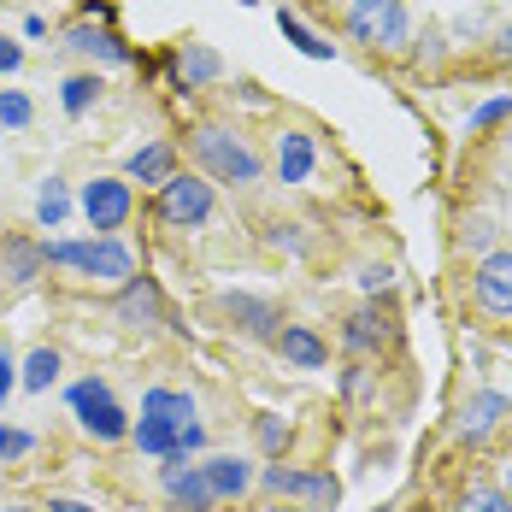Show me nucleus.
Segmentation results:
<instances>
[{
    "label": "nucleus",
    "instance_id": "1",
    "mask_svg": "<svg viewBox=\"0 0 512 512\" xmlns=\"http://www.w3.org/2000/svg\"><path fill=\"white\" fill-rule=\"evenodd\" d=\"M189 154H195V165H201V177L212 189H218V183H230V189L265 183V154H259L242 130H230V124H201V130L189 136Z\"/></svg>",
    "mask_w": 512,
    "mask_h": 512
},
{
    "label": "nucleus",
    "instance_id": "2",
    "mask_svg": "<svg viewBox=\"0 0 512 512\" xmlns=\"http://www.w3.org/2000/svg\"><path fill=\"white\" fill-rule=\"evenodd\" d=\"M42 254H48V265H59V271H77V277L112 283V289L136 277V254H130L118 236H65V242H42Z\"/></svg>",
    "mask_w": 512,
    "mask_h": 512
},
{
    "label": "nucleus",
    "instance_id": "3",
    "mask_svg": "<svg viewBox=\"0 0 512 512\" xmlns=\"http://www.w3.org/2000/svg\"><path fill=\"white\" fill-rule=\"evenodd\" d=\"M65 407L77 418V430L83 436H95V442H130V412L118 407V395H112V383L106 377H77L71 389H65Z\"/></svg>",
    "mask_w": 512,
    "mask_h": 512
},
{
    "label": "nucleus",
    "instance_id": "4",
    "mask_svg": "<svg viewBox=\"0 0 512 512\" xmlns=\"http://www.w3.org/2000/svg\"><path fill=\"white\" fill-rule=\"evenodd\" d=\"M348 36L371 53H401L412 42V12L407 0H348Z\"/></svg>",
    "mask_w": 512,
    "mask_h": 512
},
{
    "label": "nucleus",
    "instance_id": "5",
    "mask_svg": "<svg viewBox=\"0 0 512 512\" xmlns=\"http://www.w3.org/2000/svg\"><path fill=\"white\" fill-rule=\"evenodd\" d=\"M259 489L265 495H277V501H301L307 512H330L342 501V483L330 477V471H318V465H259Z\"/></svg>",
    "mask_w": 512,
    "mask_h": 512
},
{
    "label": "nucleus",
    "instance_id": "6",
    "mask_svg": "<svg viewBox=\"0 0 512 512\" xmlns=\"http://www.w3.org/2000/svg\"><path fill=\"white\" fill-rule=\"evenodd\" d=\"M212 212H218V189L201 171H177L165 189H154V218L165 230H201Z\"/></svg>",
    "mask_w": 512,
    "mask_h": 512
},
{
    "label": "nucleus",
    "instance_id": "7",
    "mask_svg": "<svg viewBox=\"0 0 512 512\" xmlns=\"http://www.w3.org/2000/svg\"><path fill=\"white\" fill-rule=\"evenodd\" d=\"M389 348H401V324H395V312L383 307V301H365L359 312L342 318V354L348 359H383Z\"/></svg>",
    "mask_w": 512,
    "mask_h": 512
},
{
    "label": "nucleus",
    "instance_id": "8",
    "mask_svg": "<svg viewBox=\"0 0 512 512\" xmlns=\"http://www.w3.org/2000/svg\"><path fill=\"white\" fill-rule=\"evenodd\" d=\"M77 212L89 218L95 236H118L130 224V212H136V189L124 183V171L118 177H89L83 195H77Z\"/></svg>",
    "mask_w": 512,
    "mask_h": 512
},
{
    "label": "nucleus",
    "instance_id": "9",
    "mask_svg": "<svg viewBox=\"0 0 512 512\" xmlns=\"http://www.w3.org/2000/svg\"><path fill=\"white\" fill-rule=\"evenodd\" d=\"M507 418H512V395H501V389H471L460 407H454V436H460L465 448H483V442L501 436Z\"/></svg>",
    "mask_w": 512,
    "mask_h": 512
},
{
    "label": "nucleus",
    "instance_id": "10",
    "mask_svg": "<svg viewBox=\"0 0 512 512\" xmlns=\"http://www.w3.org/2000/svg\"><path fill=\"white\" fill-rule=\"evenodd\" d=\"M112 318H118L124 330H136V336L165 330V324H171V312H165V289H159V277H130V283H118Z\"/></svg>",
    "mask_w": 512,
    "mask_h": 512
},
{
    "label": "nucleus",
    "instance_id": "11",
    "mask_svg": "<svg viewBox=\"0 0 512 512\" xmlns=\"http://www.w3.org/2000/svg\"><path fill=\"white\" fill-rule=\"evenodd\" d=\"M218 318H224L236 336H248V342H277V330H283L277 301L248 295V289H224V295H218Z\"/></svg>",
    "mask_w": 512,
    "mask_h": 512
},
{
    "label": "nucleus",
    "instance_id": "12",
    "mask_svg": "<svg viewBox=\"0 0 512 512\" xmlns=\"http://www.w3.org/2000/svg\"><path fill=\"white\" fill-rule=\"evenodd\" d=\"M471 301L489 318H512V248H495L471 265Z\"/></svg>",
    "mask_w": 512,
    "mask_h": 512
},
{
    "label": "nucleus",
    "instance_id": "13",
    "mask_svg": "<svg viewBox=\"0 0 512 512\" xmlns=\"http://www.w3.org/2000/svg\"><path fill=\"white\" fill-rule=\"evenodd\" d=\"M159 489H165V501L177 512H212V489H206V471L201 460H183V454H165L159 460Z\"/></svg>",
    "mask_w": 512,
    "mask_h": 512
},
{
    "label": "nucleus",
    "instance_id": "14",
    "mask_svg": "<svg viewBox=\"0 0 512 512\" xmlns=\"http://www.w3.org/2000/svg\"><path fill=\"white\" fill-rule=\"evenodd\" d=\"M201 471L212 501H248L259 489V465L242 460V454H201Z\"/></svg>",
    "mask_w": 512,
    "mask_h": 512
},
{
    "label": "nucleus",
    "instance_id": "15",
    "mask_svg": "<svg viewBox=\"0 0 512 512\" xmlns=\"http://www.w3.org/2000/svg\"><path fill=\"white\" fill-rule=\"evenodd\" d=\"M271 171H277V183H307L312 171H318V142H312L307 130L283 124L271 136Z\"/></svg>",
    "mask_w": 512,
    "mask_h": 512
},
{
    "label": "nucleus",
    "instance_id": "16",
    "mask_svg": "<svg viewBox=\"0 0 512 512\" xmlns=\"http://www.w3.org/2000/svg\"><path fill=\"white\" fill-rule=\"evenodd\" d=\"M271 348L283 354V365H295V371H324V365H330V342H324L312 324H289V318H283V330H277Z\"/></svg>",
    "mask_w": 512,
    "mask_h": 512
},
{
    "label": "nucleus",
    "instance_id": "17",
    "mask_svg": "<svg viewBox=\"0 0 512 512\" xmlns=\"http://www.w3.org/2000/svg\"><path fill=\"white\" fill-rule=\"evenodd\" d=\"M171 177H177V148H171V142H142L136 154L124 159V183H130V189H136V183H142V189H165Z\"/></svg>",
    "mask_w": 512,
    "mask_h": 512
},
{
    "label": "nucleus",
    "instance_id": "18",
    "mask_svg": "<svg viewBox=\"0 0 512 512\" xmlns=\"http://www.w3.org/2000/svg\"><path fill=\"white\" fill-rule=\"evenodd\" d=\"M42 271H48V254H42L36 236H6V242H0V277H6L12 289H30Z\"/></svg>",
    "mask_w": 512,
    "mask_h": 512
},
{
    "label": "nucleus",
    "instance_id": "19",
    "mask_svg": "<svg viewBox=\"0 0 512 512\" xmlns=\"http://www.w3.org/2000/svg\"><path fill=\"white\" fill-rule=\"evenodd\" d=\"M65 48L89 53V59H106V65H130V59H136V53L124 48V36H118V30H106V24H95V18L71 24V30H65Z\"/></svg>",
    "mask_w": 512,
    "mask_h": 512
},
{
    "label": "nucleus",
    "instance_id": "20",
    "mask_svg": "<svg viewBox=\"0 0 512 512\" xmlns=\"http://www.w3.org/2000/svg\"><path fill=\"white\" fill-rule=\"evenodd\" d=\"M142 418H159V424L183 430V424H201V401H195L189 389H171V383H154V389L142 395Z\"/></svg>",
    "mask_w": 512,
    "mask_h": 512
},
{
    "label": "nucleus",
    "instance_id": "21",
    "mask_svg": "<svg viewBox=\"0 0 512 512\" xmlns=\"http://www.w3.org/2000/svg\"><path fill=\"white\" fill-rule=\"evenodd\" d=\"M177 89H206V83H218L224 77V59L206 48V42H189V48H177Z\"/></svg>",
    "mask_w": 512,
    "mask_h": 512
},
{
    "label": "nucleus",
    "instance_id": "22",
    "mask_svg": "<svg viewBox=\"0 0 512 512\" xmlns=\"http://www.w3.org/2000/svg\"><path fill=\"white\" fill-rule=\"evenodd\" d=\"M59 371H65V359H59V348H30L24 354V365H18V389H30V395H48L53 383H59Z\"/></svg>",
    "mask_w": 512,
    "mask_h": 512
},
{
    "label": "nucleus",
    "instance_id": "23",
    "mask_svg": "<svg viewBox=\"0 0 512 512\" xmlns=\"http://www.w3.org/2000/svg\"><path fill=\"white\" fill-rule=\"evenodd\" d=\"M277 30H283V42H295V53H307V59H330V53H336L307 24V18H301V12H289V6H277Z\"/></svg>",
    "mask_w": 512,
    "mask_h": 512
},
{
    "label": "nucleus",
    "instance_id": "24",
    "mask_svg": "<svg viewBox=\"0 0 512 512\" xmlns=\"http://www.w3.org/2000/svg\"><path fill=\"white\" fill-rule=\"evenodd\" d=\"M101 71H71L65 83H59V106H65V118H83L89 106L101 101Z\"/></svg>",
    "mask_w": 512,
    "mask_h": 512
},
{
    "label": "nucleus",
    "instance_id": "25",
    "mask_svg": "<svg viewBox=\"0 0 512 512\" xmlns=\"http://www.w3.org/2000/svg\"><path fill=\"white\" fill-rule=\"evenodd\" d=\"M71 183H65V177H48V183H42V189H36V224H42V230H59V224H65V218H71Z\"/></svg>",
    "mask_w": 512,
    "mask_h": 512
},
{
    "label": "nucleus",
    "instance_id": "26",
    "mask_svg": "<svg viewBox=\"0 0 512 512\" xmlns=\"http://www.w3.org/2000/svg\"><path fill=\"white\" fill-rule=\"evenodd\" d=\"M289 442H295V424H289L283 412H259L254 418V448L265 454V460H283Z\"/></svg>",
    "mask_w": 512,
    "mask_h": 512
},
{
    "label": "nucleus",
    "instance_id": "27",
    "mask_svg": "<svg viewBox=\"0 0 512 512\" xmlns=\"http://www.w3.org/2000/svg\"><path fill=\"white\" fill-rule=\"evenodd\" d=\"M130 442H136V454H148V460L177 454V430L159 424V418H136V424H130Z\"/></svg>",
    "mask_w": 512,
    "mask_h": 512
},
{
    "label": "nucleus",
    "instance_id": "28",
    "mask_svg": "<svg viewBox=\"0 0 512 512\" xmlns=\"http://www.w3.org/2000/svg\"><path fill=\"white\" fill-rule=\"evenodd\" d=\"M454 512H512L507 489L501 483H489V477H471L460 489V501H454Z\"/></svg>",
    "mask_w": 512,
    "mask_h": 512
},
{
    "label": "nucleus",
    "instance_id": "29",
    "mask_svg": "<svg viewBox=\"0 0 512 512\" xmlns=\"http://www.w3.org/2000/svg\"><path fill=\"white\" fill-rule=\"evenodd\" d=\"M460 248L465 254H495V248H507V242H501V224H495V218H483V212H471V218H465L460 224Z\"/></svg>",
    "mask_w": 512,
    "mask_h": 512
},
{
    "label": "nucleus",
    "instance_id": "30",
    "mask_svg": "<svg viewBox=\"0 0 512 512\" xmlns=\"http://www.w3.org/2000/svg\"><path fill=\"white\" fill-rule=\"evenodd\" d=\"M265 248H277V254H289V259H307L312 254V236L301 230V224L271 218V224H265Z\"/></svg>",
    "mask_w": 512,
    "mask_h": 512
},
{
    "label": "nucleus",
    "instance_id": "31",
    "mask_svg": "<svg viewBox=\"0 0 512 512\" xmlns=\"http://www.w3.org/2000/svg\"><path fill=\"white\" fill-rule=\"evenodd\" d=\"M354 283H359L365 301H383V295L395 289V265H389V259H365V265L354 271Z\"/></svg>",
    "mask_w": 512,
    "mask_h": 512
},
{
    "label": "nucleus",
    "instance_id": "32",
    "mask_svg": "<svg viewBox=\"0 0 512 512\" xmlns=\"http://www.w3.org/2000/svg\"><path fill=\"white\" fill-rule=\"evenodd\" d=\"M507 118H512V95H489L483 106H471L465 130H471V136H489V130H501Z\"/></svg>",
    "mask_w": 512,
    "mask_h": 512
},
{
    "label": "nucleus",
    "instance_id": "33",
    "mask_svg": "<svg viewBox=\"0 0 512 512\" xmlns=\"http://www.w3.org/2000/svg\"><path fill=\"white\" fill-rule=\"evenodd\" d=\"M30 118H36V106L24 89H0V124L6 130H30Z\"/></svg>",
    "mask_w": 512,
    "mask_h": 512
},
{
    "label": "nucleus",
    "instance_id": "34",
    "mask_svg": "<svg viewBox=\"0 0 512 512\" xmlns=\"http://www.w3.org/2000/svg\"><path fill=\"white\" fill-rule=\"evenodd\" d=\"M371 377H377V371H371L365 359H348V371H342V395H348V401H365V395H371Z\"/></svg>",
    "mask_w": 512,
    "mask_h": 512
},
{
    "label": "nucleus",
    "instance_id": "35",
    "mask_svg": "<svg viewBox=\"0 0 512 512\" xmlns=\"http://www.w3.org/2000/svg\"><path fill=\"white\" fill-rule=\"evenodd\" d=\"M177 454H183V460H201L206 454V424H183V430H177Z\"/></svg>",
    "mask_w": 512,
    "mask_h": 512
},
{
    "label": "nucleus",
    "instance_id": "36",
    "mask_svg": "<svg viewBox=\"0 0 512 512\" xmlns=\"http://www.w3.org/2000/svg\"><path fill=\"white\" fill-rule=\"evenodd\" d=\"M12 389H18V359H12L6 348H0V407L12 401Z\"/></svg>",
    "mask_w": 512,
    "mask_h": 512
},
{
    "label": "nucleus",
    "instance_id": "37",
    "mask_svg": "<svg viewBox=\"0 0 512 512\" xmlns=\"http://www.w3.org/2000/svg\"><path fill=\"white\" fill-rule=\"evenodd\" d=\"M489 53H495V65H507V71H512V24H501V30H495Z\"/></svg>",
    "mask_w": 512,
    "mask_h": 512
},
{
    "label": "nucleus",
    "instance_id": "38",
    "mask_svg": "<svg viewBox=\"0 0 512 512\" xmlns=\"http://www.w3.org/2000/svg\"><path fill=\"white\" fill-rule=\"evenodd\" d=\"M36 454V436L30 430H12V442H6V460H30Z\"/></svg>",
    "mask_w": 512,
    "mask_h": 512
},
{
    "label": "nucleus",
    "instance_id": "39",
    "mask_svg": "<svg viewBox=\"0 0 512 512\" xmlns=\"http://www.w3.org/2000/svg\"><path fill=\"white\" fill-rule=\"evenodd\" d=\"M18 65H24V48H18V42H6V36H0V71H18Z\"/></svg>",
    "mask_w": 512,
    "mask_h": 512
},
{
    "label": "nucleus",
    "instance_id": "40",
    "mask_svg": "<svg viewBox=\"0 0 512 512\" xmlns=\"http://www.w3.org/2000/svg\"><path fill=\"white\" fill-rule=\"evenodd\" d=\"M42 512H95V507H89V501H71V495H53Z\"/></svg>",
    "mask_w": 512,
    "mask_h": 512
},
{
    "label": "nucleus",
    "instance_id": "41",
    "mask_svg": "<svg viewBox=\"0 0 512 512\" xmlns=\"http://www.w3.org/2000/svg\"><path fill=\"white\" fill-rule=\"evenodd\" d=\"M501 489H507V501H512V460L501 465Z\"/></svg>",
    "mask_w": 512,
    "mask_h": 512
},
{
    "label": "nucleus",
    "instance_id": "42",
    "mask_svg": "<svg viewBox=\"0 0 512 512\" xmlns=\"http://www.w3.org/2000/svg\"><path fill=\"white\" fill-rule=\"evenodd\" d=\"M6 442H12V430H6V424H0V465H6Z\"/></svg>",
    "mask_w": 512,
    "mask_h": 512
},
{
    "label": "nucleus",
    "instance_id": "43",
    "mask_svg": "<svg viewBox=\"0 0 512 512\" xmlns=\"http://www.w3.org/2000/svg\"><path fill=\"white\" fill-rule=\"evenodd\" d=\"M0 512H42V507H24V501H6Z\"/></svg>",
    "mask_w": 512,
    "mask_h": 512
},
{
    "label": "nucleus",
    "instance_id": "44",
    "mask_svg": "<svg viewBox=\"0 0 512 512\" xmlns=\"http://www.w3.org/2000/svg\"><path fill=\"white\" fill-rule=\"evenodd\" d=\"M377 512H395V507H377Z\"/></svg>",
    "mask_w": 512,
    "mask_h": 512
},
{
    "label": "nucleus",
    "instance_id": "45",
    "mask_svg": "<svg viewBox=\"0 0 512 512\" xmlns=\"http://www.w3.org/2000/svg\"><path fill=\"white\" fill-rule=\"evenodd\" d=\"M507 148H512V130H507Z\"/></svg>",
    "mask_w": 512,
    "mask_h": 512
}]
</instances>
